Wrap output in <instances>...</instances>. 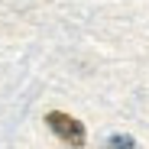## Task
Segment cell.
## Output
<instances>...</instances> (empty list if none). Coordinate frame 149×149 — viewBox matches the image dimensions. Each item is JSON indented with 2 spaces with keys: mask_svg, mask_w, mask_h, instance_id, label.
Segmentation results:
<instances>
[{
  "mask_svg": "<svg viewBox=\"0 0 149 149\" xmlns=\"http://www.w3.org/2000/svg\"><path fill=\"white\" fill-rule=\"evenodd\" d=\"M45 123H49V130H52L62 143L74 146V149H81L88 143V133H84V123H78L71 113H62V110H52V113H45Z\"/></svg>",
  "mask_w": 149,
  "mask_h": 149,
  "instance_id": "cell-1",
  "label": "cell"
},
{
  "mask_svg": "<svg viewBox=\"0 0 149 149\" xmlns=\"http://www.w3.org/2000/svg\"><path fill=\"white\" fill-rule=\"evenodd\" d=\"M110 149H136V143H133V136H123V133H117V136H110V143H107Z\"/></svg>",
  "mask_w": 149,
  "mask_h": 149,
  "instance_id": "cell-2",
  "label": "cell"
}]
</instances>
